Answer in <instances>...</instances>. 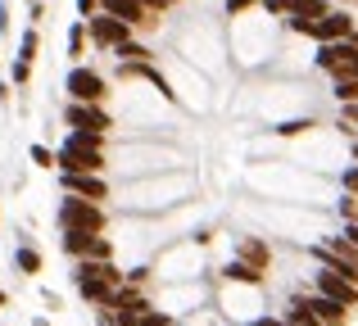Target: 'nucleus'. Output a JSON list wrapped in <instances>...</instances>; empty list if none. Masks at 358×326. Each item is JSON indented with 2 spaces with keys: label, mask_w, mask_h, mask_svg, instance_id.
Returning <instances> with one entry per match:
<instances>
[{
  "label": "nucleus",
  "mask_w": 358,
  "mask_h": 326,
  "mask_svg": "<svg viewBox=\"0 0 358 326\" xmlns=\"http://www.w3.org/2000/svg\"><path fill=\"white\" fill-rule=\"evenodd\" d=\"M64 249L78 258H109V240H100V231H64Z\"/></svg>",
  "instance_id": "1a4fd4ad"
},
{
  "label": "nucleus",
  "mask_w": 358,
  "mask_h": 326,
  "mask_svg": "<svg viewBox=\"0 0 358 326\" xmlns=\"http://www.w3.org/2000/svg\"><path fill=\"white\" fill-rule=\"evenodd\" d=\"M322 14H327L322 0H290V9H286V18H290V27H295V32H313V23Z\"/></svg>",
  "instance_id": "ddd939ff"
},
{
  "label": "nucleus",
  "mask_w": 358,
  "mask_h": 326,
  "mask_svg": "<svg viewBox=\"0 0 358 326\" xmlns=\"http://www.w3.org/2000/svg\"><path fill=\"white\" fill-rule=\"evenodd\" d=\"M96 9H105V14L122 18L127 27H141V23H150V9H145V5H136V0H100Z\"/></svg>",
  "instance_id": "2eb2a0df"
},
{
  "label": "nucleus",
  "mask_w": 358,
  "mask_h": 326,
  "mask_svg": "<svg viewBox=\"0 0 358 326\" xmlns=\"http://www.w3.org/2000/svg\"><path fill=\"white\" fill-rule=\"evenodd\" d=\"M299 304L308 309V318H313L317 326H345V304L327 299V295H304Z\"/></svg>",
  "instance_id": "9b49d317"
},
{
  "label": "nucleus",
  "mask_w": 358,
  "mask_h": 326,
  "mask_svg": "<svg viewBox=\"0 0 358 326\" xmlns=\"http://www.w3.org/2000/svg\"><path fill=\"white\" fill-rule=\"evenodd\" d=\"M336 100H341V105H358V68L336 73Z\"/></svg>",
  "instance_id": "dca6fc26"
},
{
  "label": "nucleus",
  "mask_w": 358,
  "mask_h": 326,
  "mask_svg": "<svg viewBox=\"0 0 358 326\" xmlns=\"http://www.w3.org/2000/svg\"><path fill=\"white\" fill-rule=\"evenodd\" d=\"M350 32H354V18L345 14V9H327L308 36H317V41H341V36H350Z\"/></svg>",
  "instance_id": "f8f14e48"
},
{
  "label": "nucleus",
  "mask_w": 358,
  "mask_h": 326,
  "mask_svg": "<svg viewBox=\"0 0 358 326\" xmlns=\"http://www.w3.org/2000/svg\"><path fill=\"white\" fill-rule=\"evenodd\" d=\"M64 191L82 195V200H105V181H100V172H64Z\"/></svg>",
  "instance_id": "4468645a"
},
{
  "label": "nucleus",
  "mask_w": 358,
  "mask_h": 326,
  "mask_svg": "<svg viewBox=\"0 0 358 326\" xmlns=\"http://www.w3.org/2000/svg\"><path fill=\"white\" fill-rule=\"evenodd\" d=\"M82 41H87V23H78L69 32V54H82Z\"/></svg>",
  "instance_id": "6ab92c4d"
},
{
  "label": "nucleus",
  "mask_w": 358,
  "mask_h": 326,
  "mask_svg": "<svg viewBox=\"0 0 358 326\" xmlns=\"http://www.w3.org/2000/svg\"><path fill=\"white\" fill-rule=\"evenodd\" d=\"M290 322H295V326H317L313 318H308V309H304L299 299H295V309H290Z\"/></svg>",
  "instance_id": "4be33fe9"
},
{
  "label": "nucleus",
  "mask_w": 358,
  "mask_h": 326,
  "mask_svg": "<svg viewBox=\"0 0 358 326\" xmlns=\"http://www.w3.org/2000/svg\"><path fill=\"white\" fill-rule=\"evenodd\" d=\"M27 73H32V64L18 59V64H14V82H27Z\"/></svg>",
  "instance_id": "bb28decb"
},
{
  "label": "nucleus",
  "mask_w": 358,
  "mask_h": 326,
  "mask_svg": "<svg viewBox=\"0 0 358 326\" xmlns=\"http://www.w3.org/2000/svg\"><path fill=\"white\" fill-rule=\"evenodd\" d=\"M263 5H268L272 14H286V9H290V0H263Z\"/></svg>",
  "instance_id": "cd10ccee"
},
{
  "label": "nucleus",
  "mask_w": 358,
  "mask_h": 326,
  "mask_svg": "<svg viewBox=\"0 0 358 326\" xmlns=\"http://www.w3.org/2000/svg\"><path fill=\"white\" fill-rule=\"evenodd\" d=\"M354 159H358V145H354Z\"/></svg>",
  "instance_id": "f704fd0d"
},
{
  "label": "nucleus",
  "mask_w": 358,
  "mask_h": 326,
  "mask_svg": "<svg viewBox=\"0 0 358 326\" xmlns=\"http://www.w3.org/2000/svg\"><path fill=\"white\" fill-rule=\"evenodd\" d=\"M64 118H69L73 132H100V136H105V127H109V114H105V109H100V105H82V100H73Z\"/></svg>",
  "instance_id": "6e6552de"
},
{
  "label": "nucleus",
  "mask_w": 358,
  "mask_h": 326,
  "mask_svg": "<svg viewBox=\"0 0 358 326\" xmlns=\"http://www.w3.org/2000/svg\"><path fill=\"white\" fill-rule=\"evenodd\" d=\"M0 304H5V290H0Z\"/></svg>",
  "instance_id": "72a5a7b5"
},
{
  "label": "nucleus",
  "mask_w": 358,
  "mask_h": 326,
  "mask_svg": "<svg viewBox=\"0 0 358 326\" xmlns=\"http://www.w3.org/2000/svg\"><path fill=\"white\" fill-rule=\"evenodd\" d=\"M317 295L345 304V309H358V281L345 276L341 267H317Z\"/></svg>",
  "instance_id": "20e7f679"
},
{
  "label": "nucleus",
  "mask_w": 358,
  "mask_h": 326,
  "mask_svg": "<svg viewBox=\"0 0 358 326\" xmlns=\"http://www.w3.org/2000/svg\"><path fill=\"white\" fill-rule=\"evenodd\" d=\"M114 286H122V272H118L114 263H109V258H87V263L78 267V290L87 295V299L109 304Z\"/></svg>",
  "instance_id": "f03ea898"
},
{
  "label": "nucleus",
  "mask_w": 358,
  "mask_h": 326,
  "mask_svg": "<svg viewBox=\"0 0 358 326\" xmlns=\"http://www.w3.org/2000/svg\"><path fill=\"white\" fill-rule=\"evenodd\" d=\"M59 227L64 231H100V227H105V213H100L96 200L69 195V200L59 204Z\"/></svg>",
  "instance_id": "7ed1b4c3"
},
{
  "label": "nucleus",
  "mask_w": 358,
  "mask_h": 326,
  "mask_svg": "<svg viewBox=\"0 0 358 326\" xmlns=\"http://www.w3.org/2000/svg\"><path fill=\"white\" fill-rule=\"evenodd\" d=\"M32 54H36V32H23V45H18V59H27V64H32Z\"/></svg>",
  "instance_id": "412c9836"
},
{
  "label": "nucleus",
  "mask_w": 358,
  "mask_h": 326,
  "mask_svg": "<svg viewBox=\"0 0 358 326\" xmlns=\"http://www.w3.org/2000/svg\"><path fill=\"white\" fill-rule=\"evenodd\" d=\"M277 326H295V322H277Z\"/></svg>",
  "instance_id": "473e14b6"
},
{
  "label": "nucleus",
  "mask_w": 358,
  "mask_h": 326,
  "mask_svg": "<svg viewBox=\"0 0 358 326\" xmlns=\"http://www.w3.org/2000/svg\"><path fill=\"white\" fill-rule=\"evenodd\" d=\"M87 32L96 36L100 45H109V50H114V45H122L131 36V27L122 23V18H114V14H105V9H100V14H87Z\"/></svg>",
  "instance_id": "423d86ee"
},
{
  "label": "nucleus",
  "mask_w": 358,
  "mask_h": 326,
  "mask_svg": "<svg viewBox=\"0 0 358 326\" xmlns=\"http://www.w3.org/2000/svg\"><path fill=\"white\" fill-rule=\"evenodd\" d=\"M164 5H173V0H164Z\"/></svg>",
  "instance_id": "c9c22d12"
},
{
  "label": "nucleus",
  "mask_w": 358,
  "mask_h": 326,
  "mask_svg": "<svg viewBox=\"0 0 358 326\" xmlns=\"http://www.w3.org/2000/svg\"><path fill=\"white\" fill-rule=\"evenodd\" d=\"M136 326H173V322H168V318H159V313H141Z\"/></svg>",
  "instance_id": "b1692460"
},
{
  "label": "nucleus",
  "mask_w": 358,
  "mask_h": 326,
  "mask_svg": "<svg viewBox=\"0 0 358 326\" xmlns=\"http://www.w3.org/2000/svg\"><path fill=\"white\" fill-rule=\"evenodd\" d=\"M322 254L331 258V267H341L345 276H354V281H358V245H354V240H345V236H331V240L322 245Z\"/></svg>",
  "instance_id": "9d476101"
},
{
  "label": "nucleus",
  "mask_w": 358,
  "mask_h": 326,
  "mask_svg": "<svg viewBox=\"0 0 358 326\" xmlns=\"http://www.w3.org/2000/svg\"><path fill=\"white\" fill-rule=\"evenodd\" d=\"M32 159H36V163H41V168H50V163H55V154H50V150H45V145H32Z\"/></svg>",
  "instance_id": "393cba45"
},
{
  "label": "nucleus",
  "mask_w": 358,
  "mask_h": 326,
  "mask_svg": "<svg viewBox=\"0 0 358 326\" xmlns=\"http://www.w3.org/2000/svg\"><path fill=\"white\" fill-rule=\"evenodd\" d=\"M59 172H100V132H73L69 145L55 154Z\"/></svg>",
  "instance_id": "f257e3e1"
},
{
  "label": "nucleus",
  "mask_w": 358,
  "mask_h": 326,
  "mask_svg": "<svg viewBox=\"0 0 358 326\" xmlns=\"http://www.w3.org/2000/svg\"><path fill=\"white\" fill-rule=\"evenodd\" d=\"M241 254H245V263H250V267H268V249H263L259 240H245Z\"/></svg>",
  "instance_id": "a211bd4d"
},
{
  "label": "nucleus",
  "mask_w": 358,
  "mask_h": 326,
  "mask_svg": "<svg viewBox=\"0 0 358 326\" xmlns=\"http://www.w3.org/2000/svg\"><path fill=\"white\" fill-rule=\"evenodd\" d=\"M18 267H23V272H36V267H41L36 249H18Z\"/></svg>",
  "instance_id": "aec40b11"
},
{
  "label": "nucleus",
  "mask_w": 358,
  "mask_h": 326,
  "mask_svg": "<svg viewBox=\"0 0 358 326\" xmlns=\"http://www.w3.org/2000/svg\"><path fill=\"white\" fill-rule=\"evenodd\" d=\"M96 5H100V0H78V14H82V18H87V14H96Z\"/></svg>",
  "instance_id": "c85d7f7f"
},
{
  "label": "nucleus",
  "mask_w": 358,
  "mask_h": 326,
  "mask_svg": "<svg viewBox=\"0 0 358 326\" xmlns=\"http://www.w3.org/2000/svg\"><path fill=\"white\" fill-rule=\"evenodd\" d=\"M259 326H277V322H268V318H263V322H259Z\"/></svg>",
  "instance_id": "2f4dec72"
},
{
  "label": "nucleus",
  "mask_w": 358,
  "mask_h": 326,
  "mask_svg": "<svg viewBox=\"0 0 358 326\" xmlns=\"http://www.w3.org/2000/svg\"><path fill=\"white\" fill-rule=\"evenodd\" d=\"M304 127H308V118H295V123H281L277 132H281V136H299V132H304Z\"/></svg>",
  "instance_id": "5701e85b"
},
{
  "label": "nucleus",
  "mask_w": 358,
  "mask_h": 326,
  "mask_svg": "<svg viewBox=\"0 0 358 326\" xmlns=\"http://www.w3.org/2000/svg\"><path fill=\"white\" fill-rule=\"evenodd\" d=\"M345 240H354V245H358V218L350 222V227H345Z\"/></svg>",
  "instance_id": "c756f323"
},
{
  "label": "nucleus",
  "mask_w": 358,
  "mask_h": 326,
  "mask_svg": "<svg viewBox=\"0 0 358 326\" xmlns=\"http://www.w3.org/2000/svg\"><path fill=\"white\" fill-rule=\"evenodd\" d=\"M227 276H231V281H245V286H259V281H263V267H250V263L241 258V263L227 267Z\"/></svg>",
  "instance_id": "f3484780"
},
{
  "label": "nucleus",
  "mask_w": 358,
  "mask_h": 326,
  "mask_svg": "<svg viewBox=\"0 0 358 326\" xmlns=\"http://www.w3.org/2000/svg\"><path fill=\"white\" fill-rule=\"evenodd\" d=\"M317 64H322L327 73H354L358 68V41L354 36H341V41H322V50H317Z\"/></svg>",
  "instance_id": "39448f33"
},
{
  "label": "nucleus",
  "mask_w": 358,
  "mask_h": 326,
  "mask_svg": "<svg viewBox=\"0 0 358 326\" xmlns=\"http://www.w3.org/2000/svg\"><path fill=\"white\" fill-rule=\"evenodd\" d=\"M345 109H350V118H354V123H358V105H345Z\"/></svg>",
  "instance_id": "7c9ffc66"
},
{
  "label": "nucleus",
  "mask_w": 358,
  "mask_h": 326,
  "mask_svg": "<svg viewBox=\"0 0 358 326\" xmlns=\"http://www.w3.org/2000/svg\"><path fill=\"white\" fill-rule=\"evenodd\" d=\"M341 181H345V191H354V195H358V163H354V168H345Z\"/></svg>",
  "instance_id": "a878e982"
},
{
  "label": "nucleus",
  "mask_w": 358,
  "mask_h": 326,
  "mask_svg": "<svg viewBox=\"0 0 358 326\" xmlns=\"http://www.w3.org/2000/svg\"><path fill=\"white\" fill-rule=\"evenodd\" d=\"M69 96L82 100V105H100V96H105V77L91 68H73L69 73Z\"/></svg>",
  "instance_id": "0eeeda50"
}]
</instances>
